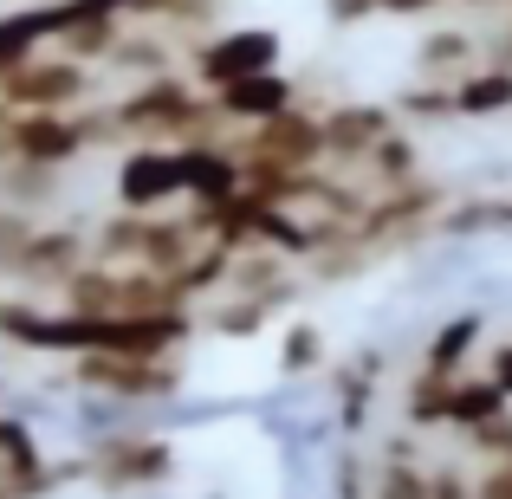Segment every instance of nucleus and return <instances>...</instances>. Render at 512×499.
Listing matches in <instances>:
<instances>
[{
	"label": "nucleus",
	"instance_id": "obj_1",
	"mask_svg": "<svg viewBox=\"0 0 512 499\" xmlns=\"http://www.w3.org/2000/svg\"><path fill=\"white\" fill-rule=\"evenodd\" d=\"M214 104H201L195 91L182 85V78H169V72H156L150 85L137 91V98H124L117 104V117L111 124L117 130H143V137H188V143H214Z\"/></svg>",
	"mask_w": 512,
	"mask_h": 499
},
{
	"label": "nucleus",
	"instance_id": "obj_2",
	"mask_svg": "<svg viewBox=\"0 0 512 499\" xmlns=\"http://www.w3.org/2000/svg\"><path fill=\"white\" fill-rule=\"evenodd\" d=\"M234 156H240V163L292 169V175L331 163V156H325V111H299V104H292V111H286V117H273V124H253V130H247V143H240Z\"/></svg>",
	"mask_w": 512,
	"mask_h": 499
},
{
	"label": "nucleus",
	"instance_id": "obj_3",
	"mask_svg": "<svg viewBox=\"0 0 512 499\" xmlns=\"http://www.w3.org/2000/svg\"><path fill=\"white\" fill-rule=\"evenodd\" d=\"M273 65H279V39L266 33V26H240V33H221L195 52V78L214 85V91L240 85V78H260V72H273Z\"/></svg>",
	"mask_w": 512,
	"mask_h": 499
},
{
	"label": "nucleus",
	"instance_id": "obj_4",
	"mask_svg": "<svg viewBox=\"0 0 512 499\" xmlns=\"http://www.w3.org/2000/svg\"><path fill=\"white\" fill-rule=\"evenodd\" d=\"M0 98H7L20 117H65V104L85 98V72H78L72 59H52V65L26 59L13 78H0Z\"/></svg>",
	"mask_w": 512,
	"mask_h": 499
},
{
	"label": "nucleus",
	"instance_id": "obj_5",
	"mask_svg": "<svg viewBox=\"0 0 512 499\" xmlns=\"http://www.w3.org/2000/svg\"><path fill=\"white\" fill-rule=\"evenodd\" d=\"M169 448L150 435H117L104 441V448H91V474L104 480V487H156V480H169Z\"/></svg>",
	"mask_w": 512,
	"mask_h": 499
},
{
	"label": "nucleus",
	"instance_id": "obj_6",
	"mask_svg": "<svg viewBox=\"0 0 512 499\" xmlns=\"http://www.w3.org/2000/svg\"><path fill=\"white\" fill-rule=\"evenodd\" d=\"M389 130H396V117H389L383 111V104H331V111H325V156H331V163H370V150H376V143H383L389 137Z\"/></svg>",
	"mask_w": 512,
	"mask_h": 499
},
{
	"label": "nucleus",
	"instance_id": "obj_7",
	"mask_svg": "<svg viewBox=\"0 0 512 499\" xmlns=\"http://www.w3.org/2000/svg\"><path fill=\"white\" fill-rule=\"evenodd\" d=\"M78 376H85L91 389H111V396H169L182 376H175V363L163 357H78Z\"/></svg>",
	"mask_w": 512,
	"mask_h": 499
},
{
	"label": "nucleus",
	"instance_id": "obj_8",
	"mask_svg": "<svg viewBox=\"0 0 512 499\" xmlns=\"http://www.w3.org/2000/svg\"><path fill=\"white\" fill-rule=\"evenodd\" d=\"M117 195H124L130 214H150L163 208V201L182 195V150H137L124 156V169H117Z\"/></svg>",
	"mask_w": 512,
	"mask_h": 499
},
{
	"label": "nucleus",
	"instance_id": "obj_9",
	"mask_svg": "<svg viewBox=\"0 0 512 499\" xmlns=\"http://www.w3.org/2000/svg\"><path fill=\"white\" fill-rule=\"evenodd\" d=\"M182 195H195L201 214L227 208L240 195V156L221 150V143H188L182 150Z\"/></svg>",
	"mask_w": 512,
	"mask_h": 499
},
{
	"label": "nucleus",
	"instance_id": "obj_10",
	"mask_svg": "<svg viewBox=\"0 0 512 499\" xmlns=\"http://www.w3.org/2000/svg\"><path fill=\"white\" fill-rule=\"evenodd\" d=\"M214 111L234 117V124H273V117H286V111H292V78H286V72L240 78V85L214 91Z\"/></svg>",
	"mask_w": 512,
	"mask_h": 499
},
{
	"label": "nucleus",
	"instance_id": "obj_11",
	"mask_svg": "<svg viewBox=\"0 0 512 499\" xmlns=\"http://www.w3.org/2000/svg\"><path fill=\"white\" fill-rule=\"evenodd\" d=\"M512 111V72L487 65V72L454 78V117H500Z\"/></svg>",
	"mask_w": 512,
	"mask_h": 499
},
{
	"label": "nucleus",
	"instance_id": "obj_12",
	"mask_svg": "<svg viewBox=\"0 0 512 499\" xmlns=\"http://www.w3.org/2000/svg\"><path fill=\"white\" fill-rule=\"evenodd\" d=\"M506 415V396L487 383V376H454V409H448V428H467V435H480L487 422H500Z\"/></svg>",
	"mask_w": 512,
	"mask_h": 499
},
{
	"label": "nucleus",
	"instance_id": "obj_13",
	"mask_svg": "<svg viewBox=\"0 0 512 499\" xmlns=\"http://www.w3.org/2000/svg\"><path fill=\"white\" fill-rule=\"evenodd\" d=\"M448 409H454V376L422 370L409 389H402V415H409L415 428H441V422H448Z\"/></svg>",
	"mask_w": 512,
	"mask_h": 499
},
{
	"label": "nucleus",
	"instance_id": "obj_14",
	"mask_svg": "<svg viewBox=\"0 0 512 499\" xmlns=\"http://www.w3.org/2000/svg\"><path fill=\"white\" fill-rule=\"evenodd\" d=\"M467 59H474V39L454 33V26H441V33L422 46V59H415V65H422L428 85H454V78H467Z\"/></svg>",
	"mask_w": 512,
	"mask_h": 499
},
{
	"label": "nucleus",
	"instance_id": "obj_15",
	"mask_svg": "<svg viewBox=\"0 0 512 499\" xmlns=\"http://www.w3.org/2000/svg\"><path fill=\"white\" fill-rule=\"evenodd\" d=\"M363 169L376 175V188H383V195H389V188H409V182H422V175H415V169H422V156H415V143L402 137V130H389V137L370 150V163H363Z\"/></svg>",
	"mask_w": 512,
	"mask_h": 499
},
{
	"label": "nucleus",
	"instance_id": "obj_16",
	"mask_svg": "<svg viewBox=\"0 0 512 499\" xmlns=\"http://www.w3.org/2000/svg\"><path fill=\"white\" fill-rule=\"evenodd\" d=\"M370 499H435V480H428V467H415L409 454L396 448V454L383 461V474H376Z\"/></svg>",
	"mask_w": 512,
	"mask_h": 499
},
{
	"label": "nucleus",
	"instance_id": "obj_17",
	"mask_svg": "<svg viewBox=\"0 0 512 499\" xmlns=\"http://www.w3.org/2000/svg\"><path fill=\"white\" fill-rule=\"evenodd\" d=\"M474 344H480V318H454V325H441L435 344H428V370H435V376H461V363H467Z\"/></svg>",
	"mask_w": 512,
	"mask_h": 499
},
{
	"label": "nucleus",
	"instance_id": "obj_18",
	"mask_svg": "<svg viewBox=\"0 0 512 499\" xmlns=\"http://www.w3.org/2000/svg\"><path fill=\"white\" fill-rule=\"evenodd\" d=\"M318 357H325V337L312 325H292L286 344H279V363H286V370H318Z\"/></svg>",
	"mask_w": 512,
	"mask_h": 499
},
{
	"label": "nucleus",
	"instance_id": "obj_19",
	"mask_svg": "<svg viewBox=\"0 0 512 499\" xmlns=\"http://www.w3.org/2000/svg\"><path fill=\"white\" fill-rule=\"evenodd\" d=\"M402 117H454V85H409Z\"/></svg>",
	"mask_w": 512,
	"mask_h": 499
},
{
	"label": "nucleus",
	"instance_id": "obj_20",
	"mask_svg": "<svg viewBox=\"0 0 512 499\" xmlns=\"http://www.w3.org/2000/svg\"><path fill=\"white\" fill-rule=\"evenodd\" d=\"M480 454H487V467H512V415H500V422H487L480 435H467Z\"/></svg>",
	"mask_w": 512,
	"mask_h": 499
},
{
	"label": "nucleus",
	"instance_id": "obj_21",
	"mask_svg": "<svg viewBox=\"0 0 512 499\" xmlns=\"http://www.w3.org/2000/svg\"><path fill=\"white\" fill-rule=\"evenodd\" d=\"M13 195H20V201H46L52 195V188H59V182H52V169H20V175H13Z\"/></svg>",
	"mask_w": 512,
	"mask_h": 499
},
{
	"label": "nucleus",
	"instance_id": "obj_22",
	"mask_svg": "<svg viewBox=\"0 0 512 499\" xmlns=\"http://www.w3.org/2000/svg\"><path fill=\"white\" fill-rule=\"evenodd\" d=\"M325 7H331V20H376V0H325Z\"/></svg>",
	"mask_w": 512,
	"mask_h": 499
},
{
	"label": "nucleus",
	"instance_id": "obj_23",
	"mask_svg": "<svg viewBox=\"0 0 512 499\" xmlns=\"http://www.w3.org/2000/svg\"><path fill=\"white\" fill-rule=\"evenodd\" d=\"M487 383H493V389H500V396L512 402V344L500 350V357H493V370H487Z\"/></svg>",
	"mask_w": 512,
	"mask_h": 499
},
{
	"label": "nucleus",
	"instance_id": "obj_24",
	"mask_svg": "<svg viewBox=\"0 0 512 499\" xmlns=\"http://www.w3.org/2000/svg\"><path fill=\"white\" fill-rule=\"evenodd\" d=\"M441 7V0H376V13H389V20H402V13H428Z\"/></svg>",
	"mask_w": 512,
	"mask_h": 499
},
{
	"label": "nucleus",
	"instance_id": "obj_25",
	"mask_svg": "<svg viewBox=\"0 0 512 499\" xmlns=\"http://www.w3.org/2000/svg\"><path fill=\"white\" fill-rule=\"evenodd\" d=\"M500 72H512V39H500Z\"/></svg>",
	"mask_w": 512,
	"mask_h": 499
},
{
	"label": "nucleus",
	"instance_id": "obj_26",
	"mask_svg": "<svg viewBox=\"0 0 512 499\" xmlns=\"http://www.w3.org/2000/svg\"><path fill=\"white\" fill-rule=\"evenodd\" d=\"M474 7H493V0H474Z\"/></svg>",
	"mask_w": 512,
	"mask_h": 499
},
{
	"label": "nucleus",
	"instance_id": "obj_27",
	"mask_svg": "<svg viewBox=\"0 0 512 499\" xmlns=\"http://www.w3.org/2000/svg\"><path fill=\"white\" fill-rule=\"evenodd\" d=\"M500 214H506V221H512V208H500Z\"/></svg>",
	"mask_w": 512,
	"mask_h": 499
}]
</instances>
